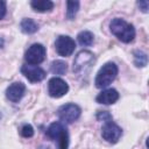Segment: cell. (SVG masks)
<instances>
[{
  "mask_svg": "<svg viewBox=\"0 0 149 149\" xmlns=\"http://www.w3.org/2000/svg\"><path fill=\"white\" fill-rule=\"evenodd\" d=\"M109 28L113 35H115L121 42L129 43L135 37V29L134 26L126 22L120 17H115L111 21Z\"/></svg>",
  "mask_w": 149,
  "mask_h": 149,
  "instance_id": "6da1fadb",
  "label": "cell"
},
{
  "mask_svg": "<svg viewBox=\"0 0 149 149\" xmlns=\"http://www.w3.org/2000/svg\"><path fill=\"white\" fill-rule=\"evenodd\" d=\"M45 134L48 137L57 142L58 149L69 148V133L62 122H52L48 127Z\"/></svg>",
  "mask_w": 149,
  "mask_h": 149,
  "instance_id": "7a4b0ae2",
  "label": "cell"
},
{
  "mask_svg": "<svg viewBox=\"0 0 149 149\" xmlns=\"http://www.w3.org/2000/svg\"><path fill=\"white\" fill-rule=\"evenodd\" d=\"M116 74H118V66L114 63L108 62L105 65H102V68L98 71L94 84L98 88H105L116 78Z\"/></svg>",
  "mask_w": 149,
  "mask_h": 149,
  "instance_id": "3957f363",
  "label": "cell"
},
{
  "mask_svg": "<svg viewBox=\"0 0 149 149\" xmlns=\"http://www.w3.org/2000/svg\"><path fill=\"white\" fill-rule=\"evenodd\" d=\"M94 61V55L88 50L80 51L73 61V72L78 74L85 73Z\"/></svg>",
  "mask_w": 149,
  "mask_h": 149,
  "instance_id": "277c9868",
  "label": "cell"
},
{
  "mask_svg": "<svg viewBox=\"0 0 149 149\" xmlns=\"http://www.w3.org/2000/svg\"><path fill=\"white\" fill-rule=\"evenodd\" d=\"M80 113H81V109L76 104H65L61 106L57 111V115L59 120L66 123L74 122L80 116Z\"/></svg>",
  "mask_w": 149,
  "mask_h": 149,
  "instance_id": "5b68a950",
  "label": "cell"
},
{
  "mask_svg": "<svg viewBox=\"0 0 149 149\" xmlns=\"http://www.w3.org/2000/svg\"><path fill=\"white\" fill-rule=\"evenodd\" d=\"M45 58V48L41 43L31 44L24 54V59L27 64L30 65H38Z\"/></svg>",
  "mask_w": 149,
  "mask_h": 149,
  "instance_id": "8992f818",
  "label": "cell"
},
{
  "mask_svg": "<svg viewBox=\"0 0 149 149\" xmlns=\"http://www.w3.org/2000/svg\"><path fill=\"white\" fill-rule=\"evenodd\" d=\"M55 47H56V51L58 52L59 56L68 57V56H71L72 52L74 51L76 43L70 36L61 35L57 37V40L55 42Z\"/></svg>",
  "mask_w": 149,
  "mask_h": 149,
  "instance_id": "52a82bcc",
  "label": "cell"
},
{
  "mask_svg": "<svg viewBox=\"0 0 149 149\" xmlns=\"http://www.w3.org/2000/svg\"><path fill=\"white\" fill-rule=\"evenodd\" d=\"M69 91V85L62 78L54 77L48 81V93L52 98H61Z\"/></svg>",
  "mask_w": 149,
  "mask_h": 149,
  "instance_id": "ba28073f",
  "label": "cell"
},
{
  "mask_svg": "<svg viewBox=\"0 0 149 149\" xmlns=\"http://www.w3.org/2000/svg\"><path fill=\"white\" fill-rule=\"evenodd\" d=\"M101 135H102L104 140H106L107 142H109V143H116L119 141V139L121 137V135H122V130L113 121H107L102 126Z\"/></svg>",
  "mask_w": 149,
  "mask_h": 149,
  "instance_id": "9c48e42d",
  "label": "cell"
},
{
  "mask_svg": "<svg viewBox=\"0 0 149 149\" xmlns=\"http://www.w3.org/2000/svg\"><path fill=\"white\" fill-rule=\"evenodd\" d=\"M21 72L31 83H37V81H41L45 78V71L37 65L24 64L21 68Z\"/></svg>",
  "mask_w": 149,
  "mask_h": 149,
  "instance_id": "30bf717a",
  "label": "cell"
},
{
  "mask_svg": "<svg viewBox=\"0 0 149 149\" xmlns=\"http://www.w3.org/2000/svg\"><path fill=\"white\" fill-rule=\"evenodd\" d=\"M24 91H26L24 84H22V83H20V81H16V83L10 84V85L7 87V90H6V97H7V99H9L10 101L17 102V101L21 100V98L23 97Z\"/></svg>",
  "mask_w": 149,
  "mask_h": 149,
  "instance_id": "8fae6325",
  "label": "cell"
},
{
  "mask_svg": "<svg viewBox=\"0 0 149 149\" xmlns=\"http://www.w3.org/2000/svg\"><path fill=\"white\" fill-rule=\"evenodd\" d=\"M118 99H119V93H118V91H116L115 88H107V90H104V91H101V92L97 95V98H95L97 102L104 104V105L114 104V102L118 101Z\"/></svg>",
  "mask_w": 149,
  "mask_h": 149,
  "instance_id": "7c38bea8",
  "label": "cell"
},
{
  "mask_svg": "<svg viewBox=\"0 0 149 149\" xmlns=\"http://www.w3.org/2000/svg\"><path fill=\"white\" fill-rule=\"evenodd\" d=\"M30 6L35 12L44 13L50 12L54 8V2L50 0H34L30 2Z\"/></svg>",
  "mask_w": 149,
  "mask_h": 149,
  "instance_id": "4fadbf2b",
  "label": "cell"
},
{
  "mask_svg": "<svg viewBox=\"0 0 149 149\" xmlns=\"http://www.w3.org/2000/svg\"><path fill=\"white\" fill-rule=\"evenodd\" d=\"M20 28L24 34H34V33H36L38 30L37 23L33 19H28V17H26V19H23L21 21Z\"/></svg>",
  "mask_w": 149,
  "mask_h": 149,
  "instance_id": "5bb4252c",
  "label": "cell"
},
{
  "mask_svg": "<svg viewBox=\"0 0 149 149\" xmlns=\"http://www.w3.org/2000/svg\"><path fill=\"white\" fill-rule=\"evenodd\" d=\"M77 40H78V43L80 45H84V47H88L93 43L94 41V35L88 31V30H84V31H80L77 36Z\"/></svg>",
  "mask_w": 149,
  "mask_h": 149,
  "instance_id": "9a60e30c",
  "label": "cell"
},
{
  "mask_svg": "<svg viewBox=\"0 0 149 149\" xmlns=\"http://www.w3.org/2000/svg\"><path fill=\"white\" fill-rule=\"evenodd\" d=\"M50 70L55 74H64L68 70V64L64 61H61V59L54 61L50 65Z\"/></svg>",
  "mask_w": 149,
  "mask_h": 149,
  "instance_id": "2e32d148",
  "label": "cell"
},
{
  "mask_svg": "<svg viewBox=\"0 0 149 149\" xmlns=\"http://www.w3.org/2000/svg\"><path fill=\"white\" fill-rule=\"evenodd\" d=\"M147 62H148V57H147L146 52H143L142 50L134 51V64H135V66L143 68V66L147 65Z\"/></svg>",
  "mask_w": 149,
  "mask_h": 149,
  "instance_id": "e0dca14e",
  "label": "cell"
},
{
  "mask_svg": "<svg viewBox=\"0 0 149 149\" xmlns=\"http://www.w3.org/2000/svg\"><path fill=\"white\" fill-rule=\"evenodd\" d=\"M66 17L69 20H73L78 9H79V2L78 1H68L66 2Z\"/></svg>",
  "mask_w": 149,
  "mask_h": 149,
  "instance_id": "ac0fdd59",
  "label": "cell"
},
{
  "mask_svg": "<svg viewBox=\"0 0 149 149\" xmlns=\"http://www.w3.org/2000/svg\"><path fill=\"white\" fill-rule=\"evenodd\" d=\"M20 133H21V135L23 137H31L34 135V128L30 125H23L21 127Z\"/></svg>",
  "mask_w": 149,
  "mask_h": 149,
  "instance_id": "d6986e66",
  "label": "cell"
},
{
  "mask_svg": "<svg viewBox=\"0 0 149 149\" xmlns=\"http://www.w3.org/2000/svg\"><path fill=\"white\" fill-rule=\"evenodd\" d=\"M97 119H98L99 121H105V122H107V121H112V115H111L107 111H99V112L97 113Z\"/></svg>",
  "mask_w": 149,
  "mask_h": 149,
  "instance_id": "ffe728a7",
  "label": "cell"
},
{
  "mask_svg": "<svg viewBox=\"0 0 149 149\" xmlns=\"http://www.w3.org/2000/svg\"><path fill=\"white\" fill-rule=\"evenodd\" d=\"M137 6H139V8H140L143 13H147V12H148V8H149V2H148L147 0L139 1V2H137Z\"/></svg>",
  "mask_w": 149,
  "mask_h": 149,
  "instance_id": "44dd1931",
  "label": "cell"
},
{
  "mask_svg": "<svg viewBox=\"0 0 149 149\" xmlns=\"http://www.w3.org/2000/svg\"><path fill=\"white\" fill-rule=\"evenodd\" d=\"M6 15V2L0 1V20L3 19Z\"/></svg>",
  "mask_w": 149,
  "mask_h": 149,
  "instance_id": "7402d4cb",
  "label": "cell"
},
{
  "mask_svg": "<svg viewBox=\"0 0 149 149\" xmlns=\"http://www.w3.org/2000/svg\"><path fill=\"white\" fill-rule=\"evenodd\" d=\"M0 118H1V114H0Z\"/></svg>",
  "mask_w": 149,
  "mask_h": 149,
  "instance_id": "603a6c76",
  "label": "cell"
}]
</instances>
